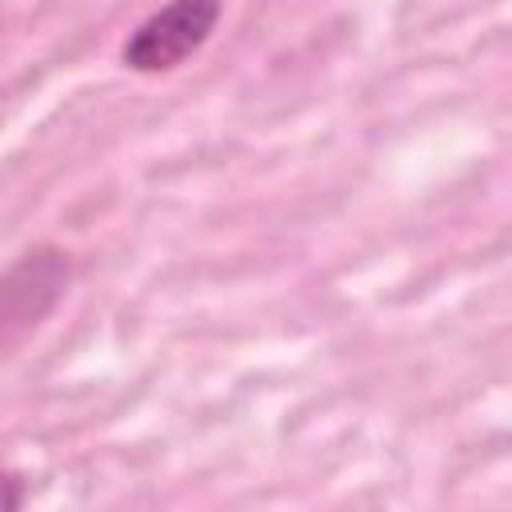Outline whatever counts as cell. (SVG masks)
<instances>
[{"mask_svg": "<svg viewBox=\"0 0 512 512\" xmlns=\"http://www.w3.org/2000/svg\"><path fill=\"white\" fill-rule=\"evenodd\" d=\"M224 16V0H168L148 12L120 44V64L140 76H160L196 56Z\"/></svg>", "mask_w": 512, "mask_h": 512, "instance_id": "1", "label": "cell"}, {"mask_svg": "<svg viewBox=\"0 0 512 512\" xmlns=\"http://www.w3.org/2000/svg\"><path fill=\"white\" fill-rule=\"evenodd\" d=\"M24 504V488L16 476H0V508H20Z\"/></svg>", "mask_w": 512, "mask_h": 512, "instance_id": "2", "label": "cell"}]
</instances>
